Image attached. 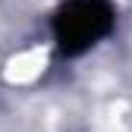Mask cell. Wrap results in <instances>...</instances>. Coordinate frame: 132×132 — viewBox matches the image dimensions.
I'll list each match as a JSON object with an SVG mask.
<instances>
[{
  "label": "cell",
  "mask_w": 132,
  "mask_h": 132,
  "mask_svg": "<svg viewBox=\"0 0 132 132\" xmlns=\"http://www.w3.org/2000/svg\"><path fill=\"white\" fill-rule=\"evenodd\" d=\"M113 28V6L107 0H69L54 16V35L63 54L79 57Z\"/></svg>",
  "instance_id": "1"
}]
</instances>
